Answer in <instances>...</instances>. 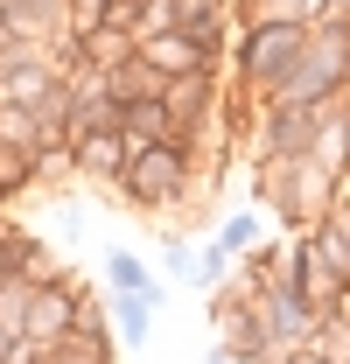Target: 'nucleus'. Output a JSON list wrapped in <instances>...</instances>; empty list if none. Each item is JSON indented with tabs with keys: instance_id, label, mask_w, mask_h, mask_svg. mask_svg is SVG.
<instances>
[{
	"instance_id": "obj_8",
	"label": "nucleus",
	"mask_w": 350,
	"mask_h": 364,
	"mask_svg": "<svg viewBox=\"0 0 350 364\" xmlns=\"http://www.w3.org/2000/svg\"><path fill=\"white\" fill-rule=\"evenodd\" d=\"M211 98H218L211 70H196V77H169V91H161V112H169L175 127H182V119H196V112H203Z\"/></svg>"
},
{
	"instance_id": "obj_6",
	"label": "nucleus",
	"mask_w": 350,
	"mask_h": 364,
	"mask_svg": "<svg viewBox=\"0 0 350 364\" xmlns=\"http://www.w3.org/2000/svg\"><path fill=\"white\" fill-rule=\"evenodd\" d=\"M78 161H85L91 176H127L133 147H127V134H112V127H91V134H78Z\"/></svg>"
},
{
	"instance_id": "obj_2",
	"label": "nucleus",
	"mask_w": 350,
	"mask_h": 364,
	"mask_svg": "<svg viewBox=\"0 0 350 364\" xmlns=\"http://www.w3.org/2000/svg\"><path fill=\"white\" fill-rule=\"evenodd\" d=\"M302 49H308L302 21H253V28H245V49H238V77L260 85V91H280L287 70L302 63Z\"/></svg>"
},
{
	"instance_id": "obj_4",
	"label": "nucleus",
	"mask_w": 350,
	"mask_h": 364,
	"mask_svg": "<svg viewBox=\"0 0 350 364\" xmlns=\"http://www.w3.org/2000/svg\"><path fill=\"white\" fill-rule=\"evenodd\" d=\"M133 56L154 77H196V70H211V43H196L189 28H154L147 43H133Z\"/></svg>"
},
{
	"instance_id": "obj_10",
	"label": "nucleus",
	"mask_w": 350,
	"mask_h": 364,
	"mask_svg": "<svg viewBox=\"0 0 350 364\" xmlns=\"http://www.w3.org/2000/svg\"><path fill=\"white\" fill-rule=\"evenodd\" d=\"M322 364H350V322L344 316H322V329H315V343H308Z\"/></svg>"
},
{
	"instance_id": "obj_13",
	"label": "nucleus",
	"mask_w": 350,
	"mask_h": 364,
	"mask_svg": "<svg viewBox=\"0 0 350 364\" xmlns=\"http://www.w3.org/2000/svg\"><path fill=\"white\" fill-rule=\"evenodd\" d=\"M0 140H21V147H28V140H36V119H28V112H0Z\"/></svg>"
},
{
	"instance_id": "obj_3",
	"label": "nucleus",
	"mask_w": 350,
	"mask_h": 364,
	"mask_svg": "<svg viewBox=\"0 0 350 364\" xmlns=\"http://www.w3.org/2000/svg\"><path fill=\"white\" fill-rule=\"evenodd\" d=\"M182 182H189V154H182L175 140H161V147H133V161H127V196H133V203H175Z\"/></svg>"
},
{
	"instance_id": "obj_12",
	"label": "nucleus",
	"mask_w": 350,
	"mask_h": 364,
	"mask_svg": "<svg viewBox=\"0 0 350 364\" xmlns=\"http://www.w3.org/2000/svg\"><path fill=\"white\" fill-rule=\"evenodd\" d=\"M147 309H154V301H140V294H127V301H120V322H127V336H133V343L147 336Z\"/></svg>"
},
{
	"instance_id": "obj_11",
	"label": "nucleus",
	"mask_w": 350,
	"mask_h": 364,
	"mask_svg": "<svg viewBox=\"0 0 350 364\" xmlns=\"http://www.w3.org/2000/svg\"><path fill=\"white\" fill-rule=\"evenodd\" d=\"M112 287H120V294H140V301H154V280H147V267H140V259H133V252H112Z\"/></svg>"
},
{
	"instance_id": "obj_7",
	"label": "nucleus",
	"mask_w": 350,
	"mask_h": 364,
	"mask_svg": "<svg viewBox=\"0 0 350 364\" xmlns=\"http://www.w3.org/2000/svg\"><path fill=\"white\" fill-rule=\"evenodd\" d=\"M70 294L63 287H36V301H28V336L36 343H56V336H70Z\"/></svg>"
},
{
	"instance_id": "obj_1",
	"label": "nucleus",
	"mask_w": 350,
	"mask_h": 364,
	"mask_svg": "<svg viewBox=\"0 0 350 364\" xmlns=\"http://www.w3.org/2000/svg\"><path fill=\"white\" fill-rule=\"evenodd\" d=\"M344 85H350V28H308L302 63L273 91V105H336Z\"/></svg>"
},
{
	"instance_id": "obj_14",
	"label": "nucleus",
	"mask_w": 350,
	"mask_h": 364,
	"mask_svg": "<svg viewBox=\"0 0 350 364\" xmlns=\"http://www.w3.org/2000/svg\"><path fill=\"white\" fill-rule=\"evenodd\" d=\"M21 176H28V161H21L14 147H0V182H21Z\"/></svg>"
},
{
	"instance_id": "obj_5",
	"label": "nucleus",
	"mask_w": 350,
	"mask_h": 364,
	"mask_svg": "<svg viewBox=\"0 0 350 364\" xmlns=\"http://www.w3.org/2000/svg\"><path fill=\"white\" fill-rule=\"evenodd\" d=\"M322 112L329 105H266V154L273 161H308Z\"/></svg>"
},
{
	"instance_id": "obj_9",
	"label": "nucleus",
	"mask_w": 350,
	"mask_h": 364,
	"mask_svg": "<svg viewBox=\"0 0 350 364\" xmlns=\"http://www.w3.org/2000/svg\"><path fill=\"white\" fill-rule=\"evenodd\" d=\"M28 301H36L28 280H0V336H28Z\"/></svg>"
}]
</instances>
